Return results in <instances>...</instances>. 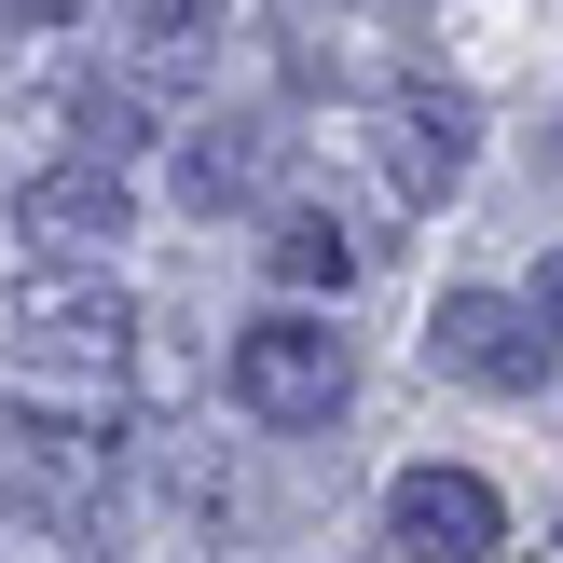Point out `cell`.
Here are the masks:
<instances>
[{
  "label": "cell",
  "mask_w": 563,
  "mask_h": 563,
  "mask_svg": "<svg viewBox=\"0 0 563 563\" xmlns=\"http://www.w3.org/2000/svg\"><path fill=\"white\" fill-rule=\"evenodd\" d=\"M110 27H124V82L137 97H179L220 55V0H110Z\"/></svg>",
  "instance_id": "9c48e42d"
},
{
  "label": "cell",
  "mask_w": 563,
  "mask_h": 563,
  "mask_svg": "<svg viewBox=\"0 0 563 563\" xmlns=\"http://www.w3.org/2000/svg\"><path fill=\"white\" fill-rule=\"evenodd\" d=\"M124 385H137V399H192V385H207V357H192L179 330H137V357H124Z\"/></svg>",
  "instance_id": "7c38bea8"
},
{
  "label": "cell",
  "mask_w": 563,
  "mask_h": 563,
  "mask_svg": "<svg viewBox=\"0 0 563 563\" xmlns=\"http://www.w3.org/2000/svg\"><path fill=\"white\" fill-rule=\"evenodd\" d=\"M55 110H69V165H110V179H124V165L152 152V97H137L124 69H82Z\"/></svg>",
  "instance_id": "30bf717a"
},
{
  "label": "cell",
  "mask_w": 563,
  "mask_h": 563,
  "mask_svg": "<svg viewBox=\"0 0 563 563\" xmlns=\"http://www.w3.org/2000/svg\"><path fill=\"white\" fill-rule=\"evenodd\" d=\"M262 262H275V289H302V302H317V289H344V275L372 262V234H344V220H330V207H275Z\"/></svg>",
  "instance_id": "8fae6325"
},
{
  "label": "cell",
  "mask_w": 563,
  "mask_h": 563,
  "mask_svg": "<svg viewBox=\"0 0 563 563\" xmlns=\"http://www.w3.org/2000/svg\"><path fill=\"white\" fill-rule=\"evenodd\" d=\"M234 399H247V427H330V412L357 399V357H344V330L330 317H262V330H234Z\"/></svg>",
  "instance_id": "7a4b0ae2"
},
{
  "label": "cell",
  "mask_w": 563,
  "mask_h": 563,
  "mask_svg": "<svg viewBox=\"0 0 563 563\" xmlns=\"http://www.w3.org/2000/svg\"><path fill=\"white\" fill-rule=\"evenodd\" d=\"M82 0H0V27H69Z\"/></svg>",
  "instance_id": "4fadbf2b"
},
{
  "label": "cell",
  "mask_w": 563,
  "mask_h": 563,
  "mask_svg": "<svg viewBox=\"0 0 563 563\" xmlns=\"http://www.w3.org/2000/svg\"><path fill=\"white\" fill-rule=\"evenodd\" d=\"M124 179L110 165H27L14 179V234L42 247V275H110V247H124Z\"/></svg>",
  "instance_id": "5b68a950"
},
{
  "label": "cell",
  "mask_w": 563,
  "mask_h": 563,
  "mask_svg": "<svg viewBox=\"0 0 563 563\" xmlns=\"http://www.w3.org/2000/svg\"><path fill=\"white\" fill-rule=\"evenodd\" d=\"M275 165H289V124H275V110H220V124L179 137V207L247 220V207L275 192Z\"/></svg>",
  "instance_id": "52a82bcc"
},
{
  "label": "cell",
  "mask_w": 563,
  "mask_h": 563,
  "mask_svg": "<svg viewBox=\"0 0 563 563\" xmlns=\"http://www.w3.org/2000/svg\"><path fill=\"white\" fill-rule=\"evenodd\" d=\"M0 509L27 537H55V550H97L110 537V427H82L55 399L0 412Z\"/></svg>",
  "instance_id": "6da1fadb"
},
{
  "label": "cell",
  "mask_w": 563,
  "mask_h": 563,
  "mask_svg": "<svg viewBox=\"0 0 563 563\" xmlns=\"http://www.w3.org/2000/svg\"><path fill=\"white\" fill-rule=\"evenodd\" d=\"M137 330H152V317H137L110 275H27V289H14V344L42 357V372H97L110 385L137 357Z\"/></svg>",
  "instance_id": "277c9868"
},
{
  "label": "cell",
  "mask_w": 563,
  "mask_h": 563,
  "mask_svg": "<svg viewBox=\"0 0 563 563\" xmlns=\"http://www.w3.org/2000/svg\"><path fill=\"white\" fill-rule=\"evenodd\" d=\"M537 317H550V330H563V247H550V289H537Z\"/></svg>",
  "instance_id": "5bb4252c"
},
{
  "label": "cell",
  "mask_w": 563,
  "mask_h": 563,
  "mask_svg": "<svg viewBox=\"0 0 563 563\" xmlns=\"http://www.w3.org/2000/svg\"><path fill=\"white\" fill-rule=\"evenodd\" d=\"M427 357H440L454 385H482V399H537L550 357H563V330L537 317V302H509V289H440Z\"/></svg>",
  "instance_id": "3957f363"
},
{
  "label": "cell",
  "mask_w": 563,
  "mask_h": 563,
  "mask_svg": "<svg viewBox=\"0 0 563 563\" xmlns=\"http://www.w3.org/2000/svg\"><path fill=\"white\" fill-rule=\"evenodd\" d=\"M385 550H399V563H495V550H509V495H495L482 467H399Z\"/></svg>",
  "instance_id": "8992f818"
},
{
  "label": "cell",
  "mask_w": 563,
  "mask_h": 563,
  "mask_svg": "<svg viewBox=\"0 0 563 563\" xmlns=\"http://www.w3.org/2000/svg\"><path fill=\"white\" fill-rule=\"evenodd\" d=\"M467 152H482V110H467V82H385V165H399V192H454Z\"/></svg>",
  "instance_id": "ba28073f"
}]
</instances>
